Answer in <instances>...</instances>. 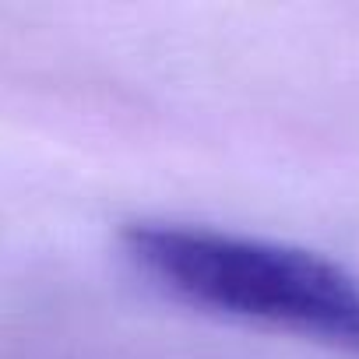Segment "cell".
Returning <instances> with one entry per match:
<instances>
[{
    "instance_id": "cell-1",
    "label": "cell",
    "mask_w": 359,
    "mask_h": 359,
    "mask_svg": "<svg viewBox=\"0 0 359 359\" xmlns=\"http://www.w3.org/2000/svg\"><path fill=\"white\" fill-rule=\"evenodd\" d=\"M127 261L205 313L313 338L359 355V275L303 247L194 222H130Z\"/></svg>"
}]
</instances>
